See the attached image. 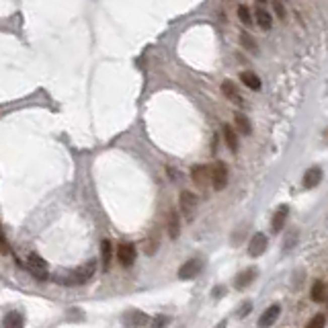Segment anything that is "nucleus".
I'll return each instance as SVG.
<instances>
[{"label": "nucleus", "mask_w": 328, "mask_h": 328, "mask_svg": "<svg viewBox=\"0 0 328 328\" xmlns=\"http://www.w3.org/2000/svg\"><path fill=\"white\" fill-rule=\"evenodd\" d=\"M207 172H210V185L216 191H224L228 185V166L218 160V162L207 166Z\"/></svg>", "instance_id": "f257e3e1"}, {"label": "nucleus", "mask_w": 328, "mask_h": 328, "mask_svg": "<svg viewBox=\"0 0 328 328\" xmlns=\"http://www.w3.org/2000/svg\"><path fill=\"white\" fill-rule=\"evenodd\" d=\"M95 271H97V260L95 258H91L86 265H82V267H78V269L66 279V283L64 285H82V283H86L88 279H91L93 275H95Z\"/></svg>", "instance_id": "f03ea898"}, {"label": "nucleus", "mask_w": 328, "mask_h": 328, "mask_svg": "<svg viewBox=\"0 0 328 328\" xmlns=\"http://www.w3.org/2000/svg\"><path fill=\"white\" fill-rule=\"evenodd\" d=\"M178 201H181V210H183V216L187 222H193L195 220V212H197V197L191 193V191H181L178 195Z\"/></svg>", "instance_id": "7ed1b4c3"}, {"label": "nucleus", "mask_w": 328, "mask_h": 328, "mask_svg": "<svg viewBox=\"0 0 328 328\" xmlns=\"http://www.w3.org/2000/svg\"><path fill=\"white\" fill-rule=\"evenodd\" d=\"M27 267H29V271H31L37 279H41V281H45V279H49V273H47V263L39 256V254H29V258H27Z\"/></svg>", "instance_id": "20e7f679"}, {"label": "nucleus", "mask_w": 328, "mask_h": 328, "mask_svg": "<svg viewBox=\"0 0 328 328\" xmlns=\"http://www.w3.org/2000/svg\"><path fill=\"white\" fill-rule=\"evenodd\" d=\"M123 322L129 328H140V326H146L148 322H150V316L144 314L142 310H129V312L123 314Z\"/></svg>", "instance_id": "39448f33"}, {"label": "nucleus", "mask_w": 328, "mask_h": 328, "mask_svg": "<svg viewBox=\"0 0 328 328\" xmlns=\"http://www.w3.org/2000/svg\"><path fill=\"white\" fill-rule=\"evenodd\" d=\"M201 271V260L199 258H189L181 269H178V279H193Z\"/></svg>", "instance_id": "423d86ee"}, {"label": "nucleus", "mask_w": 328, "mask_h": 328, "mask_svg": "<svg viewBox=\"0 0 328 328\" xmlns=\"http://www.w3.org/2000/svg\"><path fill=\"white\" fill-rule=\"evenodd\" d=\"M279 314H281V306L279 304L269 306V308L263 312V316L258 318V328H269V326H273L275 320L279 318Z\"/></svg>", "instance_id": "0eeeda50"}, {"label": "nucleus", "mask_w": 328, "mask_h": 328, "mask_svg": "<svg viewBox=\"0 0 328 328\" xmlns=\"http://www.w3.org/2000/svg\"><path fill=\"white\" fill-rule=\"evenodd\" d=\"M117 260L121 263L123 267H132L136 263V248L134 244H121V246H117Z\"/></svg>", "instance_id": "6e6552de"}, {"label": "nucleus", "mask_w": 328, "mask_h": 328, "mask_svg": "<svg viewBox=\"0 0 328 328\" xmlns=\"http://www.w3.org/2000/svg\"><path fill=\"white\" fill-rule=\"evenodd\" d=\"M267 244H269V240H267L265 234H254L250 238V242H248V254L250 256H260L267 250Z\"/></svg>", "instance_id": "1a4fd4ad"}, {"label": "nucleus", "mask_w": 328, "mask_h": 328, "mask_svg": "<svg viewBox=\"0 0 328 328\" xmlns=\"http://www.w3.org/2000/svg\"><path fill=\"white\" fill-rule=\"evenodd\" d=\"M254 279H256V269H254V267H250V269H246V271L236 275L234 285H236V289H246Z\"/></svg>", "instance_id": "9d476101"}, {"label": "nucleus", "mask_w": 328, "mask_h": 328, "mask_svg": "<svg viewBox=\"0 0 328 328\" xmlns=\"http://www.w3.org/2000/svg\"><path fill=\"white\" fill-rule=\"evenodd\" d=\"M191 178H193V183H195V185H199V187H207V185H210V172H207V166H203V164L193 166V170H191Z\"/></svg>", "instance_id": "9b49d317"}, {"label": "nucleus", "mask_w": 328, "mask_h": 328, "mask_svg": "<svg viewBox=\"0 0 328 328\" xmlns=\"http://www.w3.org/2000/svg\"><path fill=\"white\" fill-rule=\"evenodd\" d=\"M166 232H168V236L172 238V240H176L178 234H181V218H178V214H176L174 210L168 214V220H166Z\"/></svg>", "instance_id": "f8f14e48"}, {"label": "nucleus", "mask_w": 328, "mask_h": 328, "mask_svg": "<svg viewBox=\"0 0 328 328\" xmlns=\"http://www.w3.org/2000/svg\"><path fill=\"white\" fill-rule=\"evenodd\" d=\"M320 178H322V168H320V166H312V168H308L306 174H304V187H306V189L316 187V185L320 183Z\"/></svg>", "instance_id": "ddd939ff"}, {"label": "nucleus", "mask_w": 328, "mask_h": 328, "mask_svg": "<svg viewBox=\"0 0 328 328\" xmlns=\"http://www.w3.org/2000/svg\"><path fill=\"white\" fill-rule=\"evenodd\" d=\"M326 295H328L326 283H324L322 279L314 281V285H312V289H310V297H312V300H314L316 304H322V302H326Z\"/></svg>", "instance_id": "4468645a"}, {"label": "nucleus", "mask_w": 328, "mask_h": 328, "mask_svg": "<svg viewBox=\"0 0 328 328\" xmlns=\"http://www.w3.org/2000/svg\"><path fill=\"white\" fill-rule=\"evenodd\" d=\"M5 328H23L25 326V316L21 312H9L3 320Z\"/></svg>", "instance_id": "2eb2a0df"}, {"label": "nucleus", "mask_w": 328, "mask_h": 328, "mask_svg": "<svg viewBox=\"0 0 328 328\" xmlns=\"http://www.w3.org/2000/svg\"><path fill=\"white\" fill-rule=\"evenodd\" d=\"M222 93H224V97L226 99H230V101H234L236 105H242V97H240V93H238V88L230 82V80H226L224 84H222Z\"/></svg>", "instance_id": "dca6fc26"}, {"label": "nucleus", "mask_w": 328, "mask_h": 328, "mask_svg": "<svg viewBox=\"0 0 328 328\" xmlns=\"http://www.w3.org/2000/svg\"><path fill=\"white\" fill-rule=\"evenodd\" d=\"M287 214H289V207H287V205H281L279 210L275 212V216H273V224H271V228H273L275 234L281 232V228H283V224H285V220H287Z\"/></svg>", "instance_id": "f3484780"}, {"label": "nucleus", "mask_w": 328, "mask_h": 328, "mask_svg": "<svg viewBox=\"0 0 328 328\" xmlns=\"http://www.w3.org/2000/svg\"><path fill=\"white\" fill-rule=\"evenodd\" d=\"M234 123H236V129L240 132L242 136H250L252 127H250V121H248V117H246V115L236 113V115H234Z\"/></svg>", "instance_id": "a211bd4d"}, {"label": "nucleus", "mask_w": 328, "mask_h": 328, "mask_svg": "<svg viewBox=\"0 0 328 328\" xmlns=\"http://www.w3.org/2000/svg\"><path fill=\"white\" fill-rule=\"evenodd\" d=\"M240 80H242L244 86L250 88V91H258V88H260V78L254 72H242L240 74Z\"/></svg>", "instance_id": "6ab92c4d"}, {"label": "nucleus", "mask_w": 328, "mask_h": 328, "mask_svg": "<svg viewBox=\"0 0 328 328\" xmlns=\"http://www.w3.org/2000/svg\"><path fill=\"white\" fill-rule=\"evenodd\" d=\"M224 140H226V144H228V148H230L232 152L238 150V136L232 129V125H224Z\"/></svg>", "instance_id": "aec40b11"}, {"label": "nucleus", "mask_w": 328, "mask_h": 328, "mask_svg": "<svg viewBox=\"0 0 328 328\" xmlns=\"http://www.w3.org/2000/svg\"><path fill=\"white\" fill-rule=\"evenodd\" d=\"M256 23H258V27H260V29H271L273 19H271V15L267 13V11L256 9Z\"/></svg>", "instance_id": "412c9836"}, {"label": "nucleus", "mask_w": 328, "mask_h": 328, "mask_svg": "<svg viewBox=\"0 0 328 328\" xmlns=\"http://www.w3.org/2000/svg\"><path fill=\"white\" fill-rule=\"evenodd\" d=\"M101 250H103V269L109 271V265H111V242L109 240H103L101 242Z\"/></svg>", "instance_id": "4be33fe9"}, {"label": "nucleus", "mask_w": 328, "mask_h": 328, "mask_svg": "<svg viewBox=\"0 0 328 328\" xmlns=\"http://www.w3.org/2000/svg\"><path fill=\"white\" fill-rule=\"evenodd\" d=\"M238 19H240L244 25H252V11L246 5H240L238 7Z\"/></svg>", "instance_id": "5701e85b"}, {"label": "nucleus", "mask_w": 328, "mask_h": 328, "mask_svg": "<svg viewBox=\"0 0 328 328\" xmlns=\"http://www.w3.org/2000/svg\"><path fill=\"white\" fill-rule=\"evenodd\" d=\"M324 324H326V316H324V314H316V316L308 322L306 328H324Z\"/></svg>", "instance_id": "b1692460"}, {"label": "nucleus", "mask_w": 328, "mask_h": 328, "mask_svg": "<svg viewBox=\"0 0 328 328\" xmlns=\"http://www.w3.org/2000/svg\"><path fill=\"white\" fill-rule=\"evenodd\" d=\"M240 43H242L244 47H248L250 51H256V41H254L248 33H242V35H240Z\"/></svg>", "instance_id": "393cba45"}, {"label": "nucleus", "mask_w": 328, "mask_h": 328, "mask_svg": "<svg viewBox=\"0 0 328 328\" xmlns=\"http://www.w3.org/2000/svg\"><path fill=\"white\" fill-rule=\"evenodd\" d=\"M168 326V318L166 316H156L152 320V328H166Z\"/></svg>", "instance_id": "a878e982"}, {"label": "nucleus", "mask_w": 328, "mask_h": 328, "mask_svg": "<svg viewBox=\"0 0 328 328\" xmlns=\"http://www.w3.org/2000/svg\"><path fill=\"white\" fill-rule=\"evenodd\" d=\"M0 248H3V252H9L11 248H9V242H7V236H5V232H3V226H0Z\"/></svg>", "instance_id": "bb28decb"}, {"label": "nucleus", "mask_w": 328, "mask_h": 328, "mask_svg": "<svg viewBox=\"0 0 328 328\" xmlns=\"http://www.w3.org/2000/svg\"><path fill=\"white\" fill-rule=\"evenodd\" d=\"M250 310H252V306H250L248 302H246V304H242V308L238 310V318H244V316H246V314H248Z\"/></svg>", "instance_id": "cd10ccee"}, {"label": "nucleus", "mask_w": 328, "mask_h": 328, "mask_svg": "<svg viewBox=\"0 0 328 328\" xmlns=\"http://www.w3.org/2000/svg\"><path fill=\"white\" fill-rule=\"evenodd\" d=\"M275 13H277V15H279V17H281V19H283V17H285V11H283V7H281V5H279V3H275Z\"/></svg>", "instance_id": "c85d7f7f"}, {"label": "nucleus", "mask_w": 328, "mask_h": 328, "mask_svg": "<svg viewBox=\"0 0 328 328\" xmlns=\"http://www.w3.org/2000/svg\"><path fill=\"white\" fill-rule=\"evenodd\" d=\"M224 291H226L224 287H218V289H214V291H212V295H214V297H222V295H224Z\"/></svg>", "instance_id": "c756f323"}, {"label": "nucleus", "mask_w": 328, "mask_h": 328, "mask_svg": "<svg viewBox=\"0 0 328 328\" xmlns=\"http://www.w3.org/2000/svg\"><path fill=\"white\" fill-rule=\"evenodd\" d=\"M218 328H226V320H222V322L218 324Z\"/></svg>", "instance_id": "7c9ffc66"}, {"label": "nucleus", "mask_w": 328, "mask_h": 328, "mask_svg": "<svg viewBox=\"0 0 328 328\" xmlns=\"http://www.w3.org/2000/svg\"><path fill=\"white\" fill-rule=\"evenodd\" d=\"M275 3H279V0H275ZM281 3H283V0H281Z\"/></svg>", "instance_id": "2f4dec72"}, {"label": "nucleus", "mask_w": 328, "mask_h": 328, "mask_svg": "<svg viewBox=\"0 0 328 328\" xmlns=\"http://www.w3.org/2000/svg\"><path fill=\"white\" fill-rule=\"evenodd\" d=\"M256 3H263V0H256Z\"/></svg>", "instance_id": "473e14b6"}]
</instances>
